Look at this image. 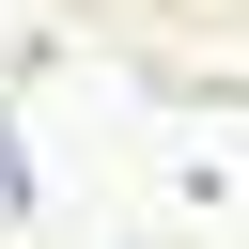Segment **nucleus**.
I'll return each instance as SVG.
<instances>
[{
    "label": "nucleus",
    "mask_w": 249,
    "mask_h": 249,
    "mask_svg": "<svg viewBox=\"0 0 249 249\" xmlns=\"http://www.w3.org/2000/svg\"><path fill=\"white\" fill-rule=\"evenodd\" d=\"M16 202H31V171H16V140H0V218H16Z\"/></svg>",
    "instance_id": "nucleus-1"
}]
</instances>
